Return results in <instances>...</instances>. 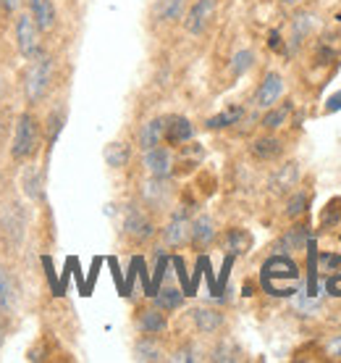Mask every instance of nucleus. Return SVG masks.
I'll return each instance as SVG.
<instances>
[{
    "instance_id": "obj_1",
    "label": "nucleus",
    "mask_w": 341,
    "mask_h": 363,
    "mask_svg": "<svg viewBox=\"0 0 341 363\" xmlns=\"http://www.w3.org/2000/svg\"><path fill=\"white\" fill-rule=\"evenodd\" d=\"M262 290L276 295V298H284V295H291L296 292V281H299V266L284 253H273L262 264L260 272Z\"/></svg>"
},
{
    "instance_id": "obj_2",
    "label": "nucleus",
    "mask_w": 341,
    "mask_h": 363,
    "mask_svg": "<svg viewBox=\"0 0 341 363\" xmlns=\"http://www.w3.org/2000/svg\"><path fill=\"white\" fill-rule=\"evenodd\" d=\"M50 82H53V58L40 53L37 58H32V64L24 74V98L29 106H37L45 100Z\"/></svg>"
},
{
    "instance_id": "obj_3",
    "label": "nucleus",
    "mask_w": 341,
    "mask_h": 363,
    "mask_svg": "<svg viewBox=\"0 0 341 363\" xmlns=\"http://www.w3.org/2000/svg\"><path fill=\"white\" fill-rule=\"evenodd\" d=\"M40 140H42V129H40V121H37L35 113H21L16 121V132H13V143H11V155L16 161H27L37 153L40 147Z\"/></svg>"
},
{
    "instance_id": "obj_4",
    "label": "nucleus",
    "mask_w": 341,
    "mask_h": 363,
    "mask_svg": "<svg viewBox=\"0 0 341 363\" xmlns=\"http://www.w3.org/2000/svg\"><path fill=\"white\" fill-rule=\"evenodd\" d=\"M40 35H42V29L37 27V21L32 18V13H21V16L16 18V48L27 61H32V58H37V55L42 53Z\"/></svg>"
},
{
    "instance_id": "obj_5",
    "label": "nucleus",
    "mask_w": 341,
    "mask_h": 363,
    "mask_svg": "<svg viewBox=\"0 0 341 363\" xmlns=\"http://www.w3.org/2000/svg\"><path fill=\"white\" fill-rule=\"evenodd\" d=\"M216 0H195L187 9V13H184V29L189 35H205V29L216 18Z\"/></svg>"
},
{
    "instance_id": "obj_6",
    "label": "nucleus",
    "mask_w": 341,
    "mask_h": 363,
    "mask_svg": "<svg viewBox=\"0 0 341 363\" xmlns=\"http://www.w3.org/2000/svg\"><path fill=\"white\" fill-rule=\"evenodd\" d=\"M124 232L126 237H132L134 242H144V240H150L153 237V221H150V216L144 213V211H139L137 206H129L124 213Z\"/></svg>"
},
{
    "instance_id": "obj_7",
    "label": "nucleus",
    "mask_w": 341,
    "mask_h": 363,
    "mask_svg": "<svg viewBox=\"0 0 341 363\" xmlns=\"http://www.w3.org/2000/svg\"><path fill=\"white\" fill-rule=\"evenodd\" d=\"M284 95V77L276 72H268L262 77L260 87L255 92V106L258 108H270V106H276Z\"/></svg>"
},
{
    "instance_id": "obj_8",
    "label": "nucleus",
    "mask_w": 341,
    "mask_h": 363,
    "mask_svg": "<svg viewBox=\"0 0 341 363\" xmlns=\"http://www.w3.org/2000/svg\"><path fill=\"white\" fill-rule=\"evenodd\" d=\"M144 169L150 177H158V179H168L170 172H173V155L166 147H153V150H144Z\"/></svg>"
},
{
    "instance_id": "obj_9",
    "label": "nucleus",
    "mask_w": 341,
    "mask_h": 363,
    "mask_svg": "<svg viewBox=\"0 0 341 363\" xmlns=\"http://www.w3.org/2000/svg\"><path fill=\"white\" fill-rule=\"evenodd\" d=\"M195 137V127L192 121L184 116H170L166 118V143L173 147H184Z\"/></svg>"
},
{
    "instance_id": "obj_10",
    "label": "nucleus",
    "mask_w": 341,
    "mask_h": 363,
    "mask_svg": "<svg viewBox=\"0 0 341 363\" xmlns=\"http://www.w3.org/2000/svg\"><path fill=\"white\" fill-rule=\"evenodd\" d=\"M187 6H189V0H155L153 18L155 21H161V24H173V21L184 18Z\"/></svg>"
},
{
    "instance_id": "obj_11",
    "label": "nucleus",
    "mask_w": 341,
    "mask_h": 363,
    "mask_svg": "<svg viewBox=\"0 0 341 363\" xmlns=\"http://www.w3.org/2000/svg\"><path fill=\"white\" fill-rule=\"evenodd\" d=\"M189 237H192V221H187L184 216H173L168 221V227L163 229V242L168 247L187 245Z\"/></svg>"
},
{
    "instance_id": "obj_12",
    "label": "nucleus",
    "mask_w": 341,
    "mask_h": 363,
    "mask_svg": "<svg viewBox=\"0 0 341 363\" xmlns=\"http://www.w3.org/2000/svg\"><path fill=\"white\" fill-rule=\"evenodd\" d=\"M137 327L142 335H163L166 329H168V318H166V311L161 308H144L139 311V316H137Z\"/></svg>"
},
{
    "instance_id": "obj_13",
    "label": "nucleus",
    "mask_w": 341,
    "mask_h": 363,
    "mask_svg": "<svg viewBox=\"0 0 341 363\" xmlns=\"http://www.w3.org/2000/svg\"><path fill=\"white\" fill-rule=\"evenodd\" d=\"M163 140H166V118L155 116L147 124H142V129H139V147L142 150H153Z\"/></svg>"
},
{
    "instance_id": "obj_14",
    "label": "nucleus",
    "mask_w": 341,
    "mask_h": 363,
    "mask_svg": "<svg viewBox=\"0 0 341 363\" xmlns=\"http://www.w3.org/2000/svg\"><path fill=\"white\" fill-rule=\"evenodd\" d=\"M192 324L197 327L200 335H216L218 329L224 327V316L218 311L200 306V308L192 311Z\"/></svg>"
},
{
    "instance_id": "obj_15",
    "label": "nucleus",
    "mask_w": 341,
    "mask_h": 363,
    "mask_svg": "<svg viewBox=\"0 0 341 363\" xmlns=\"http://www.w3.org/2000/svg\"><path fill=\"white\" fill-rule=\"evenodd\" d=\"M29 13L37 21V27L42 32H50L55 29V21H58V13H55L53 0H29Z\"/></svg>"
},
{
    "instance_id": "obj_16",
    "label": "nucleus",
    "mask_w": 341,
    "mask_h": 363,
    "mask_svg": "<svg viewBox=\"0 0 341 363\" xmlns=\"http://www.w3.org/2000/svg\"><path fill=\"white\" fill-rule=\"evenodd\" d=\"M307 237H310V229L305 224H299V227H291L289 232L279 237V242H276V253H294V250H302L307 245Z\"/></svg>"
},
{
    "instance_id": "obj_17",
    "label": "nucleus",
    "mask_w": 341,
    "mask_h": 363,
    "mask_svg": "<svg viewBox=\"0 0 341 363\" xmlns=\"http://www.w3.org/2000/svg\"><path fill=\"white\" fill-rule=\"evenodd\" d=\"M213 240H216V224H213V218L210 216H197L192 221V237H189V242L202 250V247L213 245Z\"/></svg>"
},
{
    "instance_id": "obj_18",
    "label": "nucleus",
    "mask_w": 341,
    "mask_h": 363,
    "mask_svg": "<svg viewBox=\"0 0 341 363\" xmlns=\"http://www.w3.org/2000/svg\"><path fill=\"white\" fill-rule=\"evenodd\" d=\"M250 150L258 161H276V158H281V153H284V143H281L279 137L265 135V137H258V140L252 143Z\"/></svg>"
},
{
    "instance_id": "obj_19",
    "label": "nucleus",
    "mask_w": 341,
    "mask_h": 363,
    "mask_svg": "<svg viewBox=\"0 0 341 363\" xmlns=\"http://www.w3.org/2000/svg\"><path fill=\"white\" fill-rule=\"evenodd\" d=\"M16 298H18V287H16L13 274H11L8 269H3V266H0V311H3V313L13 311Z\"/></svg>"
},
{
    "instance_id": "obj_20",
    "label": "nucleus",
    "mask_w": 341,
    "mask_h": 363,
    "mask_svg": "<svg viewBox=\"0 0 341 363\" xmlns=\"http://www.w3.org/2000/svg\"><path fill=\"white\" fill-rule=\"evenodd\" d=\"M296 182H299V166L291 161V164L281 166L279 172L270 177V190L273 192H289L291 187H296Z\"/></svg>"
},
{
    "instance_id": "obj_21",
    "label": "nucleus",
    "mask_w": 341,
    "mask_h": 363,
    "mask_svg": "<svg viewBox=\"0 0 341 363\" xmlns=\"http://www.w3.org/2000/svg\"><path fill=\"white\" fill-rule=\"evenodd\" d=\"M252 247V235L247 229H229L224 237V250L229 255H242Z\"/></svg>"
},
{
    "instance_id": "obj_22",
    "label": "nucleus",
    "mask_w": 341,
    "mask_h": 363,
    "mask_svg": "<svg viewBox=\"0 0 341 363\" xmlns=\"http://www.w3.org/2000/svg\"><path fill=\"white\" fill-rule=\"evenodd\" d=\"M289 113H291V103H281V106H270L265 108V116H262V129L265 132H276L287 124Z\"/></svg>"
},
{
    "instance_id": "obj_23",
    "label": "nucleus",
    "mask_w": 341,
    "mask_h": 363,
    "mask_svg": "<svg viewBox=\"0 0 341 363\" xmlns=\"http://www.w3.org/2000/svg\"><path fill=\"white\" fill-rule=\"evenodd\" d=\"M244 118V108L242 106H231V108H226V111H221L218 116H213V118H207L205 121V127L207 129H229V127H233V124H239Z\"/></svg>"
},
{
    "instance_id": "obj_24",
    "label": "nucleus",
    "mask_w": 341,
    "mask_h": 363,
    "mask_svg": "<svg viewBox=\"0 0 341 363\" xmlns=\"http://www.w3.org/2000/svg\"><path fill=\"white\" fill-rule=\"evenodd\" d=\"M155 306L161 311H166V313L179 311L181 306H184V292L176 290V287H163V290H158V295H155Z\"/></svg>"
},
{
    "instance_id": "obj_25",
    "label": "nucleus",
    "mask_w": 341,
    "mask_h": 363,
    "mask_svg": "<svg viewBox=\"0 0 341 363\" xmlns=\"http://www.w3.org/2000/svg\"><path fill=\"white\" fill-rule=\"evenodd\" d=\"M134 358H137V361H161L163 350L158 347V342H155L153 335H144L142 340H137Z\"/></svg>"
},
{
    "instance_id": "obj_26",
    "label": "nucleus",
    "mask_w": 341,
    "mask_h": 363,
    "mask_svg": "<svg viewBox=\"0 0 341 363\" xmlns=\"http://www.w3.org/2000/svg\"><path fill=\"white\" fill-rule=\"evenodd\" d=\"M103 158H105V164L110 169H124L129 164V145H124V143H110L103 150Z\"/></svg>"
},
{
    "instance_id": "obj_27",
    "label": "nucleus",
    "mask_w": 341,
    "mask_h": 363,
    "mask_svg": "<svg viewBox=\"0 0 341 363\" xmlns=\"http://www.w3.org/2000/svg\"><path fill=\"white\" fill-rule=\"evenodd\" d=\"M144 195H147V200H150L153 206H163V203L168 200V195H170L168 182H166V179H158V177H153V179H150V184L144 187Z\"/></svg>"
},
{
    "instance_id": "obj_28",
    "label": "nucleus",
    "mask_w": 341,
    "mask_h": 363,
    "mask_svg": "<svg viewBox=\"0 0 341 363\" xmlns=\"http://www.w3.org/2000/svg\"><path fill=\"white\" fill-rule=\"evenodd\" d=\"M24 192H27L29 200H40L45 195V190H42V177L37 174L35 166H29L27 174H24Z\"/></svg>"
},
{
    "instance_id": "obj_29",
    "label": "nucleus",
    "mask_w": 341,
    "mask_h": 363,
    "mask_svg": "<svg viewBox=\"0 0 341 363\" xmlns=\"http://www.w3.org/2000/svg\"><path fill=\"white\" fill-rule=\"evenodd\" d=\"M252 64H255V53H252V50H239V53L231 58V74L233 77H242V74L250 72Z\"/></svg>"
},
{
    "instance_id": "obj_30",
    "label": "nucleus",
    "mask_w": 341,
    "mask_h": 363,
    "mask_svg": "<svg viewBox=\"0 0 341 363\" xmlns=\"http://www.w3.org/2000/svg\"><path fill=\"white\" fill-rule=\"evenodd\" d=\"M307 203H310L307 192H294V195L289 198V203H287V216L289 218H299L307 211Z\"/></svg>"
},
{
    "instance_id": "obj_31",
    "label": "nucleus",
    "mask_w": 341,
    "mask_h": 363,
    "mask_svg": "<svg viewBox=\"0 0 341 363\" xmlns=\"http://www.w3.org/2000/svg\"><path fill=\"white\" fill-rule=\"evenodd\" d=\"M63 121H66L63 111H53V113L47 116V147L55 145V140H58V135H61V129H63Z\"/></svg>"
},
{
    "instance_id": "obj_32",
    "label": "nucleus",
    "mask_w": 341,
    "mask_h": 363,
    "mask_svg": "<svg viewBox=\"0 0 341 363\" xmlns=\"http://www.w3.org/2000/svg\"><path fill=\"white\" fill-rule=\"evenodd\" d=\"M310 27H313V16H307V13L296 16L294 18V43H302V40L310 35Z\"/></svg>"
},
{
    "instance_id": "obj_33",
    "label": "nucleus",
    "mask_w": 341,
    "mask_h": 363,
    "mask_svg": "<svg viewBox=\"0 0 341 363\" xmlns=\"http://www.w3.org/2000/svg\"><path fill=\"white\" fill-rule=\"evenodd\" d=\"M170 361H187V363L197 361V350L195 347H181V350H176V353L170 355Z\"/></svg>"
},
{
    "instance_id": "obj_34",
    "label": "nucleus",
    "mask_w": 341,
    "mask_h": 363,
    "mask_svg": "<svg viewBox=\"0 0 341 363\" xmlns=\"http://www.w3.org/2000/svg\"><path fill=\"white\" fill-rule=\"evenodd\" d=\"M325 111H328V113H336V111H341V92H336V95H331V98H328V103H325Z\"/></svg>"
},
{
    "instance_id": "obj_35",
    "label": "nucleus",
    "mask_w": 341,
    "mask_h": 363,
    "mask_svg": "<svg viewBox=\"0 0 341 363\" xmlns=\"http://www.w3.org/2000/svg\"><path fill=\"white\" fill-rule=\"evenodd\" d=\"M328 353H331L333 358H341V335L336 337V340H331V342H328Z\"/></svg>"
},
{
    "instance_id": "obj_36",
    "label": "nucleus",
    "mask_w": 341,
    "mask_h": 363,
    "mask_svg": "<svg viewBox=\"0 0 341 363\" xmlns=\"http://www.w3.org/2000/svg\"><path fill=\"white\" fill-rule=\"evenodd\" d=\"M21 6V0H0V9L3 11H16Z\"/></svg>"
},
{
    "instance_id": "obj_37",
    "label": "nucleus",
    "mask_w": 341,
    "mask_h": 363,
    "mask_svg": "<svg viewBox=\"0 0 341 363\" xmlns=\"http://www.w3.org/2000/svg\"><path fill=\"white\" fill-rule=\"evenodd\" d=\"M281 6H287V9H294V6H302L305 0H279Z\"/></svg>"
},
{
    "instance_id": "obj_38",
    "label": "nucleus",
    "mask_w": 341,
    "mask_h": 363,
    "mask_svg": "<svg viewBox=\"0 0 341 363\" xmlns=\"http://www.w3.org/2000/svg\"><path fill=\"white\" fill-rule=\"evenodd\" d=\"M0 187H3V177H0Z\"/></svg>"
}]
</instances>
